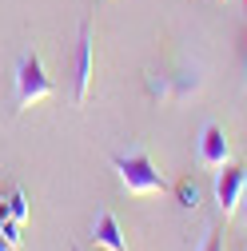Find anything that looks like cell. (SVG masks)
<instances>
[{"instance_id": "8fae6325", "label": "cell", "mask_w": 247, "mask_h": 251, "mask_svg": "<svg viewBox=\"0 0 247 251\" xmlns=\"http://www.w3.org/2000/svg\"><path fill=\"white\" fill-rule=\"evenodd\" d=\"M239 215H243V227H247V187H243V200H239Z\"/></svg>"}, {"instance_id": "277c9868", "label": "cell", "mask_w": 247, "mask_h": 251, "mask_svg": "<svg viewBox=\"0 0 247 251\" xmlns=\"http://www.w3.org/2000/svg\"><path fill=\"white\" fill-rule=\"evenodd\" d=\"M92 92V28L80 24V44H76V88H72V104L84 108Z\"/></svg>"}, {"instance_id": "30bf717a", "label": "cell", "mask_w": 247, "mask_h": 251, "mask_svg": "<svg viewBox=\"0 0 247 251\" xmlns=\"http://www.w3.org/2000/svg\"><path fill=\"white\" fill-rule=\"evenodd\" d=\"M199 251H223V239H220V227H207V235H203V243H199Z\"/></svg>"}, {"instance_id": "5b68a950", "label": "cell", "mask_w": 247, "mask_h": 251, "mask_svg": "<svg viewBox=\"0 0 247 251\" xmlns=\"http://www.w3.org/2000/svg\"><path fill=\"white\" fill-rule=\"evenodd\" d=\"M231 160V144L223 136L220 124H207V128L199 132V164L203 168H223Z\"/></svg>"}, {"instance_id": "52a82bcc", "label": "cell", "mask_w": 247, "mask_h": 251, "mask_svg": "<svg viewBox=\"0 0 247 251\" xmlns=\"http://www.w3.org/2000/svg\"><path fill=\"white\" fill-rule=\"evenodd\" d=\"M175 200H179L183 211H196V207H199V187H196L192 179H179V183H175Z\"/></svg>"}, {"instance_id": "7a4b0ae2", "label": "cell", "mask_w": 247, "mask_h": 251, "mask_svg": "<svg viewBox=\"0 0 247 251\" xmlns=\"http://www.w3.org/2000/svg\"><path fill=\"white\" fill-rule=\"evenodd\" d=\"M48 96H56V84L44 72V60L36 52H24L20 64H16V104L20 108H32V104H40Z\"/></svg>"}, {"instance_id": "7c38bea8", "label": "cell", "mask_w": 247, "mask_h": 251, "mask_svg": "<svg viewBox=\"0 0 247 251\" xmlns=\"http://www.w3.org/2000/svg\"><path fill=\"white\" fill-rule=\"evenodd\" d=\"M0 251H12V247H8V243H4V235H0Z\"/></svg>"}, {"instance_id": "ba28073f", "label": "cell", "mask_w": 247, "mask_h": 251, "mask_svg": "<svg viewBox=\"0 0 247 251\" xmlns=\"http://www.w3.org/2000/svg\"><path fill=\"white\" fill-rule=\"evenodd\" d=\"M8 211H12V219H16V224H24V219H28V200H24V192H20V187H12V196H8Z\"/></svg>"}, {"instance_id": "3957f363", "label": "cell", "mask_w": 247, "mask_h": 251, "mask_svg": "<svg viewBox=\"0 0 247 251\" xmlns=\"http://www.w3.org/2000/svg\"><path fill=\"white\" fill-rule=\"evenodd\" d=\"M243 187H247V168H243V164H223V168H220V176H215V200H220L223 219L239 211Z\"/></svg>"}, {"instance_id": "8992f818", "label": "cell", "mask_w": 247, "mask_h": 251, "mask_svg": "<svg viewBox=\"0 0 247 251\" xmlns=\"http://www.w3.org/2000/svg\"><path fill=\"white\" fill-rule=\"evenodd\" d=\"M92 239H96L100 247H108V251H128V239H124V231H120V224H116L112 211H100V215H96Z\"/></svg>"}, {"instance_id": "6da1fadb", "label": "cell", "mask_w": 247, "mask_h": 251, "mask_svg": "<svg viewBox=\"0 0 247 251\" xmlns=\"http://www.w3.org/2000/svg\"><path fill=\"white\" fill-rule=\"evenodd\" d=\"M112 168H116V176H120V183L128 187L132 196H156V192H164V176L156 172V164H151V155L144 151V148H136V151H116L112 155Z\"/></svg>"}, {"instance_id": "9c48e42d", "label": "cell", "mask_w": 247, "mask_h": 251, "mask_svg": "<svg viewBox=\"0 0 247 251\" xmlns=\"http://www.w3.org/2000/svg\"><path fill=\"white\" fill-rule=\"evenodd\" d=\"M0 235H4L8 247H20V239H24V235H20V224H16L12 215H8V219H0Z\"/></svg>"}]
</instances>
